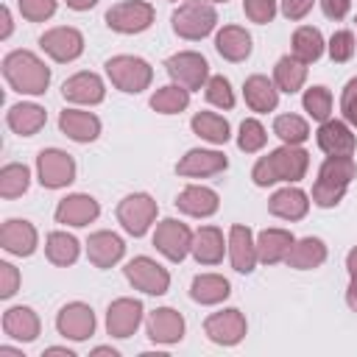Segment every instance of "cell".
Segmentation results:
<instances>
[{
	"instance_id": "1",
	"label": "cell",
	"mask_w": 357,
	"mask_h": 357,
	"mask_svg": "<svg viewBox=\"0 0 357 357\" xmlns=\"http://www.w3.org/2000/svg\"><path fill=\"white\" fill-rule=\"evenodd\" d=\"M40 167H42V185H48V188H59V185L70 182V176H73L70 159L65 153H56V151L42 153Z\"/></svg>"
},
{
	"instance_id": "2",
	"label": "cell",
	"mask_w": 357,
	"mask_h": 357,
	"mask_svg": "<svg viewBox=\"0 0 357 357\" xmlns=\"http://www.w3.org/2000/svg\"><path fill=\"white\" fill-rule=\"evenodd\" d=\"M196 128L204 134V137H210V140H215V142H226V123H221V120H215V117H196Z\"/></svg>"
},
{
	"instance_id": "3",
	"label": "cell",
	"mask_w": 357,
	"mask_h": 357,
	"mask_svg": "<svg viewBox=\"0 0 357 357\" xmlns=\"http://www.w3.org/2000/svg\"><path fill=\"white\" fill-rule=\"evenodd\" d=\"M276 131H279L285 140H304V137H307L304 123L296 120V117H279V120H276Z\"/></svg>"
},
{
	"instance_id": "4",
	"label": "cell",
	"mask_w": 357,
	"mask_h": 357,
	"mask_svg": "<svg viewBox=\"0 0 357 357\" xmlns=\"http://www.w3.org/2000/svg\"><path fill=\"white\" fill-rule=\"evenodd\" d=\"M260 142H263V128H260L254 120L243 123V137H240V145H243L246 151H251V148H257Z\"/></svg>"
},
{
	"instance_id": "5",
	"label": "cell",
	"mask_w": 357,
	"mask_h": 357,
	"mask_svg": "<svg viewBox=\"0 0 357 357\" xmlns=\"http://www.w3.org/2000/svg\"><path fill=\"white\" fill-rule=\"evenodd\" d=\"M349 56H351V37L335 34L332 37V59H349Z\"/></svg>"
},
{
	"instance_id": "6",
	"label": "cell",
	"mask_w": 357,
	"mask_h": 357,
	"mask_svg": "<svg viewBox=\"0 0 357 357\" xmlns=\"http://www.w3.org/2000/svg\"><path fill=\"white\" fill-rule=\"evenodd\" d=\"M210 98H213L215 103L232 106V92H229V84H226L224 78H215V81H213V92H210Z\"/></svg>"
},
{
	"instance_id": "7",
	"label": "cell",
	"mask_w": 357,
	"mask_h": 357,
	"mask_svg": "<svg viewBox=\"0 0 357 357\" xmlns=\"http://www.w3.org/2000/svg\"><path fill=\"white\" fill-rule=\"evenodd\" d=\"M304 103H307V109H310L315 117H326V95H324L321 90H318V92H310Z\"/></svg>"
},
{
	"instance_id": "8",
	"label": "cell",
	"mask_w": 357,
	"mask_h": 357,
	"mask_svg": "<svg viewBox=\"0 0 357 357\" xmlns=\"http://www.w3.org/2000/svg\"><path fill=\"white\" fill-rule=\"evenodd\" d=\"M349 9V0H324V12L329 17H343Z\"/></svg>"
}]
</instances>
